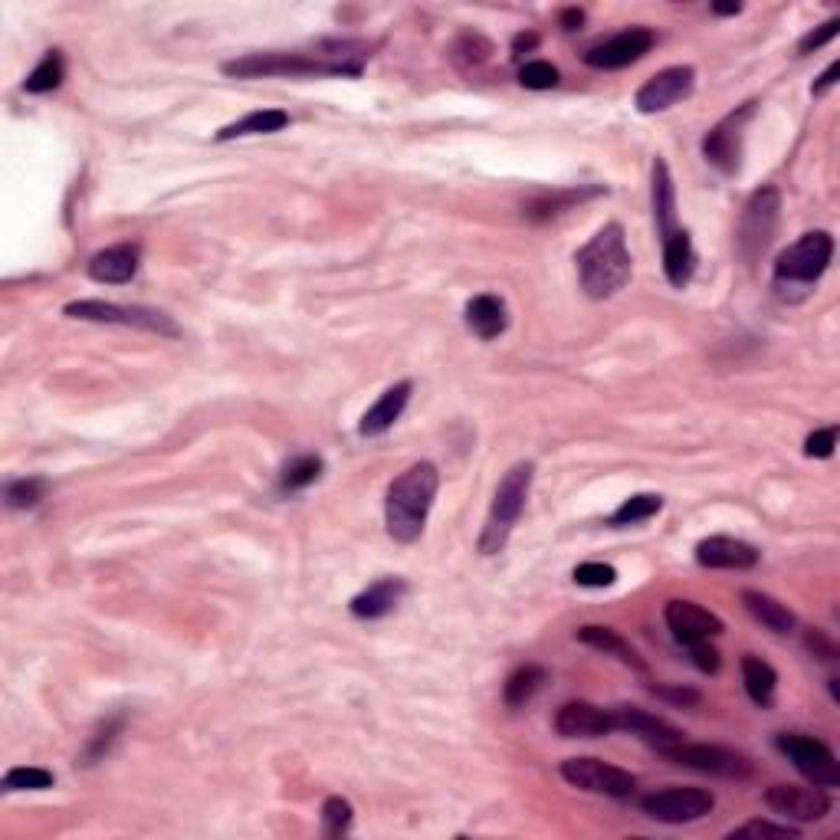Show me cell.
Here are the masks:
<instances>
[{"label": "cell", "mask_w": 840, "mask_h": 840, "mask_svg": "<svg viewBox=\"0 0 840 840\" xmlns=\"http://www.w3.org/2000/svg\"><path fill=\"white\" fill-rule=\"evenodd\" d=\"M289 126V112L282 109H257L230 126H224L217 132V141H234V139H250V136H273V132H282Z\"/></svg>", "instance_id": "cell-28"}, {"label": "cell", "mask_w": 840, "mask_h": 840, "mask_svg": "<svg viewBox=\"0 0 840 840\" xmlns=\"http://www.w3.org/2000/svg\"><path fill=\"white\" fill-rule=\"evenodd\" d=\"M122 732V719H112V722H106L96 735H93V742H89V749H86V762L93 765L96 758H103L106 752H109V745L116 742V735Z\"/></svg>", "instance_id": "cell-41"}, {"label": "cell", "mask_w": 840, "mask_h": 840, "mask_svg": "<svg viewBox=\"0 0 840 840\" xmlns=\"http://www.w3.org/2000/svg\"><path fill=\"white\" fill-rule=\"evenodd\" d=\"M411 391H414L411 381L391 385V388L365 411V418L358 423V433H362V437H381V433H388V430L401 420V414H405V408H408V401H411Z\"/></svg>", "instance_id": "cell-19"}, {"label": "cell", "mask_w": 840, "mask_h": 840, "mask_svg": "<svg viewBox=\"0 0 840 840\" xmlns=\"http://www.w3.org/2000/svg\"><path fill=\"white\" fill-rule=\"evenodd\" d=\"M654 220L660 230V240H667L677 227V187L670 177V168L664 158L654 161Z\"/></svg>", "instance_id": "cell-24"}, {"label": "cell", "mask_w": 840, "mask_h": 840, "mask_svg": "<svg viewBox=\"0 0 840 840\" xmlns=\"http://www.w3.org/2000/svg\"><path fill=\"white\" fill-rule=\"evenodd\" d=\"M561 778L588 795H604V798H631L637 791V778L617 765H607L601 758H568L561 762Z\"/></svg>", "instance_id": "cell-7"}, {"label": "cell", "mask_w": 840, "mask_h": 840, "mask_svg": "<svg viewBox=\"0 0 840 840\" xmlns=\"http://www.w3.org/2000/svg\"><path fill=\"white\" fill-rule=\"evenodd\" d=\"M43 496H46V480H36V476L13 480L3 489V499H7L10 509H33Z\"/></svg>", "instance_id": "cell-34"}, {"label": "cell", "mask_w": 840, "mask_h": 840, "mask_svg": "<svg viewBox=\"0 0 840 840\" xmlns=\"http://www.w3.org/2000/svg\"><path fill=\"white\" fill-rule=\"evenodd\" d=\"M778 217H782L778 187L765 184L745 201L742 217H739V230H735V247H739V257L745 263H755L768 250V244L778 230Z\"/></svg>", "instance_id": "cell-5"}, {"label": "cell", "mask_w": 840, "mask_h": 840, "mask_svg": "<svg viewBox=\"0 0 840 840\" xmlns=\"http://www.w3.org/2000/svg\"><path fill=\"white\" fill-rule=\"evenodd\" d=\"M654 693H660L664 700L680 702V706H697V702H700V693H697V690H670V687H654Z\"/></svg>", "instance_id": "cell-44"}, {"label": "cell", "mask_w": 840, "mask_h": 840, "mask_svg": "<svg viewBox=\"0 0 840 840\" xmlns=\"http://www.w3.org/2000/svg\"><path fill=\"white\" fill-rule=\"evenodd\" d=\"M437 489H440V473L427 460L408 466L388 486V496H385V526H388V536L395 542L411 546V542H418L420 536H423V526H427L430 506L437 499Z\"/></svg>", "instance_id": "cell-1"}, {"label": "cell", "mask_w": 840, "mask_h": 840, "mask_svg": "<svg viewBox=\"0 0 840 840\" xmlns=\"http://www.w3.org/2000/svg\"><path fill=\"white\" fill-rule=\"evenodd\" d=\"M664 273L670 286L683 289L687 282L693 280L697 273V250H693V240L687 230H674L667 240H664Z\"/></svg>", "instance_id": "cell-25"}, {"label": "cell", "mask_w": 840, "mask_h": 840, "mask_svg": "<svg viewBox=\"0 0 840 840\" xmlns=\"http://www.w3.org/2000/svg\"><path fill=\"white\" fill-rule=\"evenodd\" d=\"M63 79H66V60H63V53H60V50H50V53H46V56L33 66V73L26 76L23 89H26L30 96H43V93L60 89V86H63Z\"/></svg>", "instance_id": "cell-31"}, {"label": "cell", "mask_w": 840, "mask_h": 840, "mask_svg": "<svg viewBox=\"0 0 840 840\" xmlns=\"http://www.w3.org/2000/svg\"><path fill=\"white\" fill-rule=\"evenodd\" d=\"M574 581L581 588H611L617 581V571L604 561H584L574 568Z\"/></svg>", "instance_id": "cell-39"}, {"label": "cell", "mask_w": 840, "mask_h": 840, "mask_svg": "<svg viewBox=\"0 0 840 840\" xmlns=\"http://www.w3.org/2000/svg\"><path fill=\"white\" fill-rule=\"evenodd\" d=\"M729 840H798L801 831L791 825H772V821H749L725 834Z\"/></svg>", "instance_id": "cell-36"}, {"label": "cell", "mask_w": 840, "mask_h": 840, "mask_svg": "<svg viewBox=\"0 0 840 840\" xmlns=\"http://www.w3.org/2000/svg\"><path fill=\"white\" fill-rule=\"evenodd\" d=\"M838 73H840V63H831V66L821 73V79L815 83V89H811V93H815V96H825V93L838 83Z\"/></svg>", "instance_id": "cell-45"}, {"label": "cell", "mask_w": 840, "mask_h": 840, "mask_svg": "<svg viewBox=\"0 0 840 840\" xmlns=\"http://www.w3.org/2000/svg\"><path fill=\"white\" fill-rule=\"evenodd\" d=\"M408 594V584H405V578H381V581H375L371 588H365L362 594H355L352 597V614L355 617H362V621H375V617H385V614H391L398 604H401V597Z\"/></svg>", "instance_id": "cell-22"}, {"label": "cell", "mask_w": 840, "mask_h": 840, "mask_svg": "<svg viewBox=\"0 0 840 840\" xmlns=\"http://www.w3.org/2000/svg\"><path fill=\"white\" fill-rule=\"evenodd\" d=\"M141 250L136 244H119V247H106L89 260V277L96 282H109V286H122L139 273Z\"/></svg>", "instance_id": "cell-20"}, {"label": "cell", "mask_w": 840, "mask_h": 840, "mask_svg": "<svg viewBox=\"0 0 840 840\" xmlns=\"http://www.w3.org/2000/svg\"><path fill=\"white\" fill-rule=\"evenodd\" d=\"M654 40H657L654 30H647V26H631V30H621L617 36H611V40L591 46V50L584 53V63H588L591 69H624V66L637 63L640 56H647V53L654 50Z\"/></svg>", "instance_id": "cell-14"}, {"label": "cell", "mask_w": 840, "mask_h": 840, "mask_svg": "<svg viewBox=\"0 0 840 840\" xmlns=\"http://www.w3.org/2000/svg\"><path fill=\"white\" fill-rule=\"evenodd\" d=\"M466 325L476 338L483 342H493L499 338L506 329H509V309L499 295L493 292H483V295H473L466 302Z\"/></svg>", "instance_id": "cell-21"}, {"label": "cell", "mask_w": 840, "mask_h": 840, "mask_svg": "<svg viewBox=\"0 0 840 840\" xmlns=\"http://www.w3.org/2000/svg\"><path fill=\"white\" fill-rule=\"evenodd\" d=\"M664 509V496L657 493H640V496H631L624 499L614 516H611V526H637V523H647L650 516H657Z\"/></svg>", "instance_id": "cell-32"}, {"label": "cell", "mask_w": 840, "mask_h": 840, "mask_svg": "<svg viewBox=\"0 0 840 840\" xmlns=\"http://www.w3.org/2000/svg\"><path fill=\"white\" fill-rule=\"evenodd\" d=\"M687 650H690V660L700 667L702 674H719L722 660H719V650H715V647H709V640L693 644V647H687Z\"/></svg>", "instance_id": "cell-43"}, {"label": "cell", "mask_w": 840, "mask_h": 840, "mask_svg": "<svg viewBox=\"0 0 840 840\" xmlns=\"http://www.w3.org/2000/svg\"><path fill=\"white\" fill-rule=\"evenodd\" d=\"M3 791H46L53 788V772L46 768H10L0 782Z\"/></svg>", "instance_id": "cell-35"}, {"label": "cell", "mask_w": 840, "mask_h": 840, "mask_svg": "<svg viewBox=\"0 0 840 840\" xmlns=\"http://www.w3.org/2000/svg\"><path fill=\"white\" fill-rule=\"evenodd\" d=\"M519 83L526 89H536V93H546V89H556L559 86V69L546 60H532L519 69Z\"/></svg>", "instance_id": "cell-38"}, {"label": "cell", "mask_w": 840, "mask_h": 840, "mask_svg": "<svg viewBox=\"0 0 840 840\" xmlns=\"http://www.w3.org/2000/svg\"><path fill=\"white\" fill-rule=\"evenodd\" d=\"M765 805L788 818V821H798V825H808V821H821L831 815V798L821 785H811V788H801V785H772L765 791Z\"/></svg>", "instance_id": "cell-13"}, {"label": "cell", "mask_w": 840, "mask_h": 840, "mask_svg": "<svg viewBox=\"0 0 840 840\" xmlns=\"http://www.w3.org/2000/svg\"><path fill=\"white\" fill-rule=\"evenodd\" d=\"M532 476H536L532 463H516L499 480L493 506H489V516H486V526L480 532V552L483 556H499L509 546V536H513L516 523L526 513V499L532 493Z\"/></svg>", "instance_id": "cell-4"}, {"label": "cell", "mask_w": 840, "mask_h": 840, "mask_svg": "<svg viewBox=\"0 0 840 840\" xmlns=\"http://www.w3.org/2000/svg\"><path fill=\"white\" fill-rule=\"evenodd\" d=\"M697 86V69L693 66H670V69H660L657 76H650L637 96H634V106L644 112V116H654V112H664L677 103H683Z\"/></svg>", "instance_id": "cell-12"}, {"label": "cell", "mask_w": 840, "mask_h": 840, "mask_svg": "<svg viewBox=\"0 0 840 840\" xmlns=\"http://www.w3.org/2000/svg\"><path fill=\"white\" fill-rule=\"evenodd\" d=\"M834 257V237L828 230L801 234L788 250H782L775 263V289L782 299L805 295L815 282L821 280Z\"/></svg>", "instance_id": "cell-3"}, {"label": "cell", "mask_w": 840, "mask_h": 840, "mask_svg": "<svg viewBox=\"0 0 840 840\" xmlns=\"http://www.w3.org/2000/svg\"><path fill=\"white\" fill-rule=\"evenodd\" d=\"M322 456H312V453H305V456H295L292 463H286V470H282L280 476V486L282 489H289V493H295V489H305V486H312L319 476H322Z\"/></svg>", "instance_id": "cell-33"}, {"label": "cell", "mask_w": 840, "mask_h": 840, "mask_svg": "<svg viewBox=\"0 0 840 840\" xmlns=\"http://www.w3.org/2000/svg\"><path fill=\"white\" fill-rule=\"evenodd\" d=\"M838 30H840V20H828L825 26L811 30V33L798 43V53H815V50H821L825 43H831V40L838 36Z\"/></svg>", "instance_id": "cell-42"}, {"label": "cell", "mask_w": 840, "mask_h": 840, "mask_svg": "<svg viewBox=\"0 0 840 840\" xmlns=\"http://www.w3.org/2000/svg\"><path fill=\"white\" fill-rule=\"evenodd\" d=\"M578 640L588 644V647H594V650H601V654H607V657H617L621 664H627V667H634V670L644 674V660L637 657V650H634L617 631L601 627V624H588V627L578 631Z\"/></svg>", "instance_id": "cell-27"}, {"label": "cell", "mask_w": 840, "mask_h": 840, "mask_svg": "<svg viewBox=\"0 0 840 840\" xmlns=\"http://www.w3.org/2000/svg\"><path fill=\"white\" fill-rule=\"evenodd\" d=\"M834 446H838V427H821V430H815V433L805 440V453H808V456H818V460L834 456Z\"/></svg>", "instance_id": "cell-40"}, {"label": "cell", "mask_w": 840, "mask_h": 840, "mask_svg": "<svg viewBox=\"0 0 840 840\" xmlns=\"http://www.w3.org/2000/svg\"><path fill=\"white\" fill-rule=\"evenodd\" d=\"M611 715H614V729H624V732L637 735L644 745L657 749L660 755H667L674 745L683 742V732L677 725H670L667 719H660V715H654L640 706H614Z\"/></svg>", "instance_id": "cell-15"}, {"label": "cell", "mask_w": 840, "mask_h": 840, "mask_svg": "<svg viewBox=\"0 0 840 840\" xmlns=\"http://www.w3.org/2000/svg\"><path fill=\"white\" fill-rule=\"evenodd\" d=\"M597 194H604V187H568V191H556V194H546V197L532 201L526 217L529 220H549V217H559L561 211H568V207H574V204H581L588 197H597Z\"/></svg>", "instance_id": "cell-30"}, {"label": "cell", "mask_w": 840, "mask_h": 840, "mask_svg": "<svg viewBox=\"0 0 840 840\" xmlns=\"http://www.w3.org/2000/svg\"><path fill=\"white\" fill-rule=\"evenodd\" d=\"M742 604H745V611L762 624V627H768L772 634H778V637H788V634H795L798 631V617H795V611L788 607V604H782L778 597H772V594H762V591H742Z\"/></svg>", "instance_id": "cell-23"}, {"label": "cell", "mask_w": 840, "mask_h": 840, "mask_svg": "<svg viewBox=\"0 0 840 840\" xmlns=\"http://www.w3.org/2000/svg\"><path fill=\"white\" fill-rule=\"evenodd\" d=\"M712 808H715V798L706 788H660L640 798V811L660 825H693Z\"/></svg>", "instance_id": "cell-9"}, {"label": "cell", "mask_w": 840, "mask_h": 840, "mask_svg": "<svg viewBox=\"0 0 840 840\" xmlns=\"http://www.w3.org/2000/svg\"><path fill=\"white\" fill-rule=\"evenodd\" d=\"M352 821H355V811H352V805L345 801V798H329L325 805H322V825H325V834L329 838H342V834H348L352 831Z\"/></svg>", "instance_id": "cell-37"}, {"label": "cell", "mask_w": 840, "mask_h": 840, "mask_svg": "<svg viewBox=\"0 0 840 840\" xmlns=\"http://www.w3.org/2000/svg\"><path fill=\"white\" fill-rule=\"evenodd\" d=\"M778 752L811 782V785H821V788H838L840 785V765L838 755L821 742V739H811V735H798V732H785L775 739Z\"/></svg>", "instance_id": "cell-8"}, {"label": "cell", "mask_w": 840, "mask_h": 840, "mask_svg": "<svg viewBox=\"0 0 840 840\" xmlns=\"http://www.w3.org/2000/svg\"><path fill=\"white\" fill-rule=\"evenodd\" d=\"M667 758H674L677 765L683 768H693V772H702V775H719V778H752V762L735 752V749H725V745H706V742H680L667 752Z\"/></svg>", "instance_id": "cell-10"}, {"label": "cell", "mask_w": 840, "mask_h": 840, "mask_svg": "<svg viewBox=\"0 0 840 840\" xmlns=\"http://www.w3.org/2000/svg\"><path fill=\"white\" fill-rule=\"evenodd\" d=\"M556 732L561 739H601L614 732V715L611 709H601L594 702L571 700L556 712Z\"/></svg>", "instance_id": "cell-17"}, {"label": "cell", "mask_w": 840, "mask_h": 840, "mask_svg": "<svg viewBox=\"0 0 840 840\" xmlns=\"http://www.w3.org/2000/svg\"><path fill=\"white\" fill-rule=\"evenodd\" d=\"M752 116H755V103H745L742 109L729 112L722 122H715L706 132L702 154L722 174H739V168H742V139H745V126H749Z\"/></svg>", "instance_id": "cell-11"}, {"label": "cell", "mask_w": 840, "mask_h": 840, "mask_svg": "<svg viewBox=\"0 0 840 840\" xmlns=\"http://www.w3.org/2000/svg\"><path fill=\"white\" fill-rule=\"evenodd\" d=\"M578 280L591 299H611L617 295L634 273V260L627 250V237L621 224H604L578 254Z\"/></svg>", "instance_id": "cell-2"}, {"label": "cell", "mask_w": 840, "mask_h": 840, "mask_svg": "<svg viewBox=\"0 0 840 840\" xmlns=\"http://www.w3.org/2000/svg\"><path fill=\"white\" fill-rule=\"evenodd\" d=\"M559 20H561V26H564V30H581V23H584V10H578V7H568V10H561Z\"/></svg>", "instance_id": "cell-46"}, {"label": "cell", "mask_w": 840, "mask_h": 840, "mask_svg": "<svg viewBox=\"0 0 840 840\" xmlns=\"http://www.w3.org/2000/svg\"><path fill=\"white\" fill-rule=\"evenodd\" d=\"M664 621L670 627V634L683 644V647H693V644H702V640H712L725 631V624L706 611L693 601H667L664 607Z\"/></svg>", "instance_id": "cell-16"}, {"label": "cell", "mask_w": 840, "mask_h": 840, "mask_svg": "<svg viewBox=\"0 0 840 840\" xmlns=\"http://www.w3.org/2000/svg\"><path fill=\"white\" fill-rule=\"evenodd\" d=\"M539 46V36L536 33H519L516 40H513V53L516 56H523V53H529V50H536Z\"/></svg>", "instance_id": "cell-47"}, {"label": "cell", "mask_w": 840, "mask_h": 840, "mask_svg": "<svg viewBox=\"0 0 840 840\" xmlns=\"http://www.w3.org/2000/svg\"><path fill=\"white\" fill-rule=\"evenodd\" d=\"M742 683H745V693L752 697L755 706L768 709L775 706V693H778V674L768 660L755 657V654H745L742 657Z\"/></svg>", "instance_id": "cell-26"}, {"label": "cell", "mask_w": 840, "mask_h": 840, "mask_svg": "<svg viewBox=\"0 0 840 840\" xmlns=\"http://www.w3.org/2000/svg\"><path fill=\"white\" fill-rule=\"evenodd\" d=\"M546 683H549V670L536 667V664H526V667L509 674V680L503 687V700H506V706L519 709V706H526V702L532 700L536 693H542Z\"/></svg>", "instance_id": "cell-29"}, {"label": "cell", "mask_w": 840, "mask_h": 840, "mask_svg": "<svg viewBox=\"0 0 840 840\" xmlns=\"http://www.w3.org/2000/svg\"><path fill=\"white\" fill-rule=\"evenodd\" d=\"M712 13H719V17H735V13H742V7H739V3H712Z\"/></svg>", "instance_id": "cell-48"}, {"label": "cell", "mask_w": 840, "mask_h": 840, "mask_svg": "<svg viewBox=\"0 0 840 840\" xmlns=\"http://www.w3.org/2000/svg\"><path fill=\"white\" fill-rule=\"evenodd\" d=\"M69 319L83 322H106V325H129V329H144L164 338H177L181 329L171 315L148 309V305H119V302H103V299H79L63 309Z\"/></svg>", "instance_id": "cell-6"}, {"label": "cell", "mask_w": 840, "mask_h": 840, "mask_svg": "<svg viewBox=\"0 0 840 840\" xmlns=\"http://www.w3.org/2000/svg\"><path fill=\"white\" fill-rule=\"evenodd\" d=\"M697 561L702 568H729V571H745L758 564V549L732 539V536H709L697 546Z\"/></svg>", "instance_id": "cell-18"}]
</instances>
